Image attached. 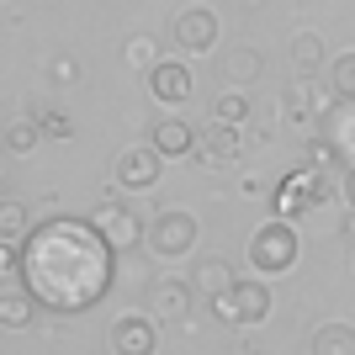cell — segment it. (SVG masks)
<instances>
[{
	"label": "cell",
	"mask_w": 355,
	"mask_h": 355,
	"mask_svg": "<svg viewBox=\"0 0 355 355\" xmlns=\"http://www.w3.org/2000/svg\"><path fill=\"white\" fill-rule=\"evenodd\" d=\"M122 59L133 64V69H144V74H154L159 69V43H154V37H148V32H138V37H128V48H122Z\"/></svg>",
	"instance_id": "22"
},
{
	"label": "cell",
	"mask_w": 355,
	"mask_h": 355,
	"mask_svg": "<svg viewBox=\"0 0 355 355\" xmlns=\"http://www.w3.org/2000/svg\"><path fill=\"white\" fill-rule=\"evenodd\" d=\"M329 196V180L318 175V170H292V175H282V186H276V218H302V212L313 207V202H324Z\"/></svg>",
	"instance_id": "6"
},
{
	"label": "cell",
	"mask_w": 355,
	"mask_h": 355,
	"mask_svg": "<svg viewBox=\"0 0 355 355\" xmlns=\"http://www.w3.org/2000/svg\"><path fill=\"white\" fill-rule=\"evenodd\" d=\"M159 148L154 144H133V148H122L117 164H112V180L117 186H128V191H154L159 186Z\"/></svg>",
	"instance_id": "7"
},
{
	"label": "cell",
	"mask_w": 355,
	"mask_h": 355,
	"mask_svg": "<svg viewBox=\"0 0 355 355\" xmlns=\"http://www.w3.org/2000/svg\"><path fill=\"white\" fill-rule=\"evenodd\" d=\"M144 244H148V254H154V260H180V254L196 244V218H191V212H180V207L154 212Z\"/></svg>",
	"instance_id": "4"
},
{
	"label": "cell",
	"mask_w": 355,
	"mask_h": 355,
	"mask_svg": "<svg viewBox=\"0 0 355 355\" xmlns=\"http://www.w3.org/2000/svg\"><path fill=\"white\" fill-rule=\"evenodd\" d=\"M239 154H244V138H239V128H228V122H212L196 133V154L191 159L202 164V170H218V164H234Z\"/></svg>",
	"instance_id": "8"
},
{
	"label": "cell",
	"mask_w": 355,
	"mask_h": 355,
	"mask_svg": "<svg viewBox=\"0 0 355 355\" xmlns=\"http://www.w3.org/2000/svg\"><path fill=\"white\" fill-rule=\"evenodd\" d=\"M90 223H96V234H101V239H106V244H112L117 254L138 250V244L148 239V223L138 218V212H128V207L117 202V196H112V202H101V207L90 212Z\"/></svg>",
	"instance_id": "5"
},
{
	"label": "cell",
	"mask_w": 355,
	"mask_h": 355,
	"mask_svg": "<svg viewBox=\"0 0 355 355\" xmlns=\"http://www.w3.org/2000/svg\"><path fill=\"white\" fill-rule=\"evenodd\" d=\"M212 122H228V128H244V122H250V96H244V90H223L218 101H212Z\"/></svg>",
	"instance_id": "21"
},
{
	"label": "cell",
	"mask_w": 355,
	"mask_h": 355,
	"mask_svg": "<svg viewBox=\"0 0 355 355\" xmlns=\"http://www.w3.org/2000/svg\"><path fill=\"white\" fill-rule=\"evenodd\" d=\"M260 69H266V59H260V48H250V43L228 48V59H223L228 85H250V80H260Z\"/></svg>",
	"instance_id": "18"
},
{
	"label": "cell",
	"mask_w": 355,
	"mask_h": 355,
	"mask_svg": "<svg viewBox=\"0 0 355 355\" xmlns=\"http://www.w3.org/2000/svg\"><path fill=\"white\" fill-rule=\"evenodd\" d=\"M37 128H43V138H69V133H74V122L64 117V112H53V106H48V112H37Z\"/></svg>",
	"instance_id": "25"
},
{
	"label": "cell",
	"mask_w": 355,
	"mask_h": 355,
	"mask_svg": "<svg viewBox=\"0 0 355 355\" xmlns=\"http://www.w3.org/2000/svg\"><path fill=\"white\" fill-rule=\"evenodd\" d=\"M345 234H350V239H355V207H350V228H345Z\"/></svg>",
	"instance_id": "29"
},
{
	"label": "cell",
	"mask_w": 355,
	"mask_h": 355,
	"mask_svg": "<svg viewBox=\"0 0 355 355\" xmlns=\"http://www.w3.org/2000/svg\"><path fill=\"white\" fill-rule=\"evenodd\" d=\"M329 144L355 164V101H340V112H334V138H329Z\"/></svg>",
	"instance_id": "23"
},
{
	"label": "cell",
	"mask_w": 355,
	"mask_h": 355,
	"mask_svg": "<svg viewBox=\"0 0 355 355\" xmlns=\"http://www.w3.org/2000/svg\"><path fill=\"white\" fill-rule=\"evenodd\" d=\"M37 308H43V302H37L27 286H6V292H0V324L6 329H27Z\"/></svg>",
	"instance_id": "17"
},
{
	"label": "cell",
	"mask_w": 355,
	"mask_h": 355,
	"mask_svg": "<svg viewBox=\"0 0 355 355\" xmlns=\"http://www.w3.org/2000/svg\"><path fill=\"white\" fill-rule=\"evenodd\" d=\"M212 43H218V16L207 6H186L175 16V48L180 53H207Z\"/></svg>",
	"instance_id": "10"
},
{
	"label": "cell",
	"mask_w": 355,
	"mask_h": 355,
	"mask_svg": "<svg viewBox=\"0 0 355 355\" xmlns=\"http://www.w3.org/2000/svg\"><path fill=\"white\" fill-rule=\"evenodd\" d=\"M340 191H345V202H350V207H355V164H350V170H345V186H340Z\"/></svg>",
	"instance_id": "28"
},
{
	"label": "cell",
	"mask_w": 355,
	"mask_h": 355,
	"mask_svg": "<svg viewBox=\"0 0 355 355\" xmlns=\"http://www.w3.org/2000/svg\"><path fill=\"white\" fill-rule=\"evenodd\" d=\"M297 266V228L286 218H270L250 234V270L266 282V276H286Z\"/></svg>",
	"instance_id": "2"
},
{
	"label": "cell",
	"mask_w": 355,
	"mask_h": 355,
	"mask_svg": "<svg viewBox=\"0 0 355 355\" xmlns=\"http://www.w3.org/2000/svg\"><path fill=\"white\" fill-rule=\"evenodd\" d=\"M148 90H154V101H164V106L186 101V96H191V69H186V64H175V59H164L159 69L148 74Z\"/></svg>",
	"instance_id": "13"
},
{
	"label": "cell",
	"mask_w": 355,
	"mask_h": 355,
	"mask_svg": "<svg viewBox=\"0 0 355 355\" xmlns=\"http://www.w3.org/2000/svg\"><path fill=\"white\" fill-rule=\"evenodd\" d=\"M27 207L16 202V196H6L0 202V244H27Z\"/></svg>",
	"instance_id": "20"
},
{
	"label": "cell",
	"mask_w": 355,
	"mask_h": 355,
	"mask_svg": "<svg viewBox=\"0 0 355 355\" xmlns=\"http://www.w3.org/2000/svg\"><path fill=\"white\" fill-rule=\"evenodd\" d=\"M329 90H334V101H355V48L329 59Z\"/></svg>",
	"instance_id": "19"
},
{
	"label": "cell",
	"mask_w": 355,
	"mask_h": 355,
	"mask_svg": "<svg viewBox=\"0 0 355 355\" xmlns=\"http://www.w3.org/2000/svg\"><path fill=\"white\" fill-rule=\"evenodd\" d=\"M37 138H43L37 117H21V122H11V128H6V148H11V154H32V148H37Z\"/></svg>",
	"instance_id": "24"
},
{
	"label": "cell",
	"mask_w": 355,
	"mask_h": 355,
	"mask_svg": "<svg viewBox=\"0 0 355 355\" xmlns=\"http://www.w3.org/2000/svg\"><path fill=\"white\" fill-rule=\"evenodd\" d=\"M308 154H313V170H318V175H324L329 164H334V154H340V148L329 144V138H313V148H308Z\"/></svg>",
	"instance_id": "26"
},
{
	"label": "cell",
	"mask_w": 355,
	"mask_h": 355,
	"mask_svg": "<svg viewBox=\"0 0 355 355\" xmlns=\"http://www.w3.org/2000/svg\"><path fill=\"white\" fill-rule=\"evenodd\" d=\"M106 340H112V355H154L159 329H154V318H144V313H122Z\"/></svg>",
	"instance_id": "9"
},
{
	"label": "cell",
	"mask_w": 355,
	"mask_h": 355,
	"mask_svg": "<svg viewBox=\"0 0 355 355\" xmlns=\"http://www.w3.org/2000/svg\"><path fill=\"white\" fill-rule=\"evenodd\" d=\"M191 297H196L191 282L164 276V282L148 286V313H159V318H186V313H191Z\"/></svg>",
	"instance_id": "11"
},
{
	"label": "cell",
	"mask_w": 355,
	"mask_h": 355,
	"mask_svg": "<svg viewBox=\"0 0 355 355\" xmlns=\"http://www.w3.org/2000/svg\"><path fill=\"white\" fill-rule=\"evenodd\" d=\"M308 355H355V324H318Z\"/></svg>",
	"instance_id": "16"
},
{
	"label": "cell",
	"mask_w": 355,
	"mask_h": 355,
	"mask_svg": "<svg viewBox=\"0 0 355 355\" xmlns=\"http://www.w3.org/2000/svg\"><path fill=\"white\" fill-rule=\"evenodd\" d=\"M286 53H292V74H297V80H313V74L324 69V59H329V48H324L318 32H297Z\"/></svg>",
	"instance_id": "14"
},
{
	"label": "cell",
	"mask_w": 355,
	"mask_h": 355,
	"mask_svg": "<svg viewBox=\"0 0 355 355\" xmlns=\"http://www.w3.org/2000/svg\"><path fill=\"white\" fill-rule=\"evenodd\" d=\"M234 282H239V276L228 270V260H218V254H207V260H196V276H191V286H196L202 297H212V302H218V297L228 292Z\"/></svg>",
	"instance_id": "15"
},
{
	"label": "cell",
	"mask_w": 355,
	"mask_h": 355,
	"mask_svg": "<svg viewBox=\"0 0 355 355\" xmlns=\"http://www.w3.org/2000/svg\"><path fill=\"white\" fill-rule=\"evenodd\" d=\"M48 74H53V80H59V85H69L74 74H80V64H74V59H69V53H59V59L48 64Z\"/></svg>",
	"instance_id": "27"
},
{
	"label": "cell",
	"mask_w": 355,
	"mask_h": 355,
	"mask_svg": "<svg viewBox=\"0 0 355 355\" xmlns=\"http://www.w3.org/2000/svg\"><path fill=\"white\" fill-rule=\"evenodd\" d=\"M148 144L159 148V159H186V154H196V133L180 117L154 122V128H148Z\"/></svg>",
	"instance_id": "12"
},
{
	"label": "cell",
	"mask_w": 355,
	"mask_h": 355,
	"mask_svg": "<svg viewBox=\"0 0 355 355\" xmlns=\"http://www.w3.org/2000/svg\"><path fill=\"white\" fill-rule=\"evenodd\" d=\"M212 313H218L223 324H266L270 318V286L260 282V276H239V282L212 302Z\"/></svg>",
	"instance_id": "3"
},
{
	"label": "cell",
	"mask_w": 355,
	"mask_h": 355,
	"mask_svg": "<svg viewBox=\"0 0 355 355\" xmlns=\"http://www.w3.org/2000/svg\"><path fill=\"white\" fill-rule=\"evenodd\" d=\"M112 260H117V250L96 234L90 218H48L21 244V276L16 282L48 313H85L112 286V270H117Z\"/></svg>",
	"instance_id": "1"
}]
</instances>
